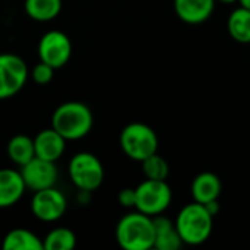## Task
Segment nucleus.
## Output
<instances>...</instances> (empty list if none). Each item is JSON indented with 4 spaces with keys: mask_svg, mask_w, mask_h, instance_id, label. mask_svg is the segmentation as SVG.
<instances>
[{
    "mask_svg": "<svg viewBox=\"0 0 250 250\" xmlns=\"http://www.w3.org/2000/svg\"><path fill=\"white\" fill-rule=\"evenodd\" d=\"M94 125V116L88 105L79 101H69L59 105L51 117V127L66 141L85 138Z\"/></svg>",
    "mask_w": 250,
    "mask_h": 250,
    "instance_id": "1",
    "label": "nucleus"
},
{
    "mask_svg": "<svg viewBox=\"0 0 250 250\" xmlns=\"http://www.w3.org/2000/svg\"><path fill=\"white\" fill-rule=\"evenodd\" d=\"M116 240L125 250L152 249L155 240L152 217L139 211L126 214L117 223Z\"/></svg>",
    "mask_w": 250,
    "mask_h": 250,
    "instance_id": "2",
    "label": "nucleus"
},
{
    "mask_svg": "<svg viewBox=\"0 0 250 250\" xmlns=\"http://www.w3.org/2000/svg\"><path fill=\"white\" fill-rule=\"evenodd\" d=\"M174 224L183 243L199 246L209 239L212 233L214 217L208 212L205 205L192 202L180 209Z\"/></svg>",
    "mask_w": 250,
    "mask_h": 250,
    "instance_id": "3",
    "label": "nucleus"
},
{
    "mask_svg": "<svg viewBox=\"0 0 250 250\" xmlns=\"http://www.w3.org/2000/svg\"><path fill=\"white\" fill-rule=\"evenodd\" d=\"M120 146L133 161H144L158 149V136L154 129L145 123H129L120 133Z\"/></svg>",
    "mask_w": 250,
    "mask_h": 250,
    "instance_id": "4",
    "label": "nucleus"
},
{
    "mask_svg": "<svg viewBox=\"0 0 250 250\" xmlns=\"http://www.w3.org/2000/svg\"><path fill=\"white\" fill-rule=\"evenodd\" d=\"M69 176L79 190L94 192L103 185L104 167L91 152H78L69 163Z\"/></svg>",
    "mask_w": 250,
    "mask_h": 250,
    "instance_id": "5",
    "label": "nucleus"
},
{
    "mask_svg": "<svg viewBox=\"0 0 250 250\" xmlns=\"http://www.w3.org/2000/svg\"><path fill=\"white\" fill-rule=\"evenodd\" d=\"M136 204L135 208L149 217L163 214L171 204V189L166 180H151L146 179L136 189Z\"/></svg>",
    "mask_w": 250,
    "mask_h": 250,
    "instance_id": "6",
    "label": "nucleus"
},
{
    "mask_svg": "<svg viewBox=\"0 0 250 250\" xmlns=\"http://www.w3.org/2000/svg\"><path fill=\"white\" fill-rule=\"evenodd\" d=\"M28 66L18 54H0V100L16 95L28 79Z\"/></svg>",
    "mask_w": 250,
    "mask_h": 250,
    "instance_id": "7",
    "label": "nucleus"
},
{
    "mask_svg": "<svg viewBox=\"0 0 250 250\" xmlns=\"http://www.w3.org/2000/svg\"><path fill=\"white\" fill-rule=\"evenodd\" d=\"M40 62L50 64L54 69L63 67L72 57L70 38L62 31L45 32L38 42Z\"/></svg>",
    "mask_w": 250,
    "mask_h": 250,
    "instance_id": "8",
    "label": "nucleus"
},
{
    "mask_svg": "<svg viewBox=\"0 0 250 250\" xmlns=\"http://www.w3.org/2000/svg\"><path fill=\"white\" fill-rule=\"evenodd\" d=\"M67 208V201L64 195L53 188L37 190L31 201V211L35 218L44 223H54L60 220Z\"/></svg>",
    "mask_w": 250,
    "mask_h": 250,
    "instance_id": "9",
    "label": "nucleus"
},
{
    "mask_svg": "<svg viewBox=\"0 0 250 250\" xmlns=\"http://www.w3.org/2000/svg\"><path fill=\"white\" fill-rule=\"evenodd\" d=\"M21 176L26 189L34 192L53 188L57 182L59 171L56 163L34 157L29 163L21 167Z\"/></svg>",
    "mask_w": 250,
    "mask_h": 250,
    "instance_id": "10",
    "label": "nucleus"
},
{
    "mask_svg": "<svg viewBox=\"0 0 250 250\" xmlns=\"http://www.w3.org/2000/svg\"><path fill=\"white\" fill-rule=\"evenodd\" d=\"M35 157L56 163L64 152L66 139L53 127L44 129L34 138Z\"/></svg>",
    "mask_w": 250,
    "mask_h": 250,
    "instance_id": "11",
    "label": "nucleus"
},
{
    "mask_svg": "<svg viewBox=\"0 0 250 250\" xmlns=\"http://www.w3.org/2000/svg\"><path fill=\"white\" fill-rule=\"evenodd\" d=\"M215 0H174V10L179 19L198 25L208 21L214 12Z\"/></svg>",
    "mask_w": 250,
    "mask_h": 250,
    "instance_id": "12",
    "label": "nucleus"
},
{
    "mask_svg": "<svg viewBox=\"0 0 250 250\" xmlns=\"http://www.w3.org/2000/svg\"><path fill=\"white\" fill-rule=\"evenodd\" d=\"M25 189L21 171L0 168V208L13 207L23 196Z\"/></svg>",
    "mask_w": 250,
    "mask_h": 250,
    "instance_id": "13",
    "label": "nucleus"
},
{
    "mask_svg": "<svg viewBox=\"0 0 250 250\" xmlns=\"http://www.w3.org/2000/svg\"><path fill=\"white\" fill-rule=\"evenodd\" d=\"M154 230H155V240L154 248L158 250H179L183 245V240L176 229V224L167 218L160 215L152 217Z\"/></svg>",
    "mask_w": 250,
    "mask_h": 250,
    "instance_id": "14",
    "label": "nucleus"
},
{
    "mask_svg": "<svg viewBox=\"0 0 250 250\" xmlns=\"http://www.w3.org/2000/svg\"><path fill=\"white\" fill-rule=\"evenodd\" d=\"M221 190H223V185H221L220 177L211 171H204V173L198 174L193 179L192 188H190L193 201L199 202L202 205L218 199L221 195Z\"/></svg>",
    "mask_w": 250,
    "mask_h": 250,
    "instance_id": "15",
    "label": "nucleus"
},
{
    "mask_svg": "<svg viewBox=\"0 0 250 250\" xmlns=\"http://www.w3.org/2000/svg\"><path fill=\"white\" fill-rule=\"evenodd\" d=\"M229 34L240 44H250V9L240 6L234 9L227 21Z\"/></svg>",
    "mask_w": 250,
    "mask_h": 250,
    "instance_id": "16",
    "label": "nucleus"
},
{
    "mask_svg": "<svg viewBox=\"0 0 250 250\" xmlns=\"http://www.w3.org/2000/svg\"><path fill=\"white\" fill-rule=\"evenodd\" d=\"M1 248L4 250H44L42 240L29 230L15 229L6 234Z\"/></svg>",
    "mask_w": 250,
    "mask_h": 250,
    "instance_id": "17",
    "label": "nucleus"
},
{
    "mask_svg": "<svg viewBox=\"0 0 250 250\" xmlns=\"http://www.w3.org/2000/svg\"><path fill=\"white\" fill-rule=\"evenodd\" d=\"M7 157L19 167L29 163L35 157L34 139L26 135H15L7 144Z\"/></svg>",
    "mask_w": 250,
    "mask_h": 250,
    "instance_id": "18",
    "label": "nucleus"
},
{
    "mask_svg": "<svg viewBox=\"0 0 250 250\" xmlns=\"http://www.w3.org/2000/svg\"><path fill=\"white\" fill-rule=\"evenodd\" d=\"M26 15L38 22H48L59 16L62 10V0H25Z\"/></svg>",
    "mask_w": 250,
    "mask_h": 250,
    "instance_id": "19",
    "label": "nucleus"
},
{
    "mask_svg": "<svg viewBox=\"0 0 250 250\" xmlns=\"http://www.w3.org/2000/svg\"><path fill=\"white\" fill-rule=\"evenodd\" d=\"M76 246V236L69 229H54L42 240L44 250H72Z\"/></svg>",
    "mask_w": 250,
    "mask_h": 250,
    "instance_id": "20",
    "label": "nucleus"
},
{
    "mask_svg": "<svg viewBox=\"0 0 250 250\" xmlns=\"http://www.w3.org/2000/svg\"><path fill=\"white\" fill-rule=\"evenodd\" d=\"M141 163H142V171H144L146 179H151V180H166L168 177L170 167H168L167 161L161 155H158L157 152L149 155L148 158H145Z\"/></svg>",
    "mask_w": 250,
    "mask_h": 250,
    "instance_id": "21",
    "label": "nucleus"
},
{
    "mask_svg": "<svg viewBox=\"0 0 250 250\" xmlns=\"http://www.w3.org/2000/svg\"><path fill=\"white\" fill-rule=\"evenodd\" d=\"M54 67H51L50 64L44 63V62H40L38 64H35V67L32 69L31 72V76L34 79V82L40 83V85H45L48 83L53 76H54Z\"/></svg>",
    "mask_w": 250,
    "mask_h": 250,
    "instance_id": "22",
    "label": "nucleus"
},
{
    "mask_svg": "<svg viewBox=\"0 0 250 250\" xmlns=\"http://www.w3.org/2000/svg\"><path fill=\"white\" fill-rule=\"evenodd\" d=\"M119 202L122 207L125 208H135V204H136V193H135V189H122L119 196H117Z\"/></svg>",
    "mask_w": 250,
    "mask_h": 250,
    "instance_id": "23",
    "label": "nucleus"
},
{
    "mask_svg": "<svg viewBox=\"0 0 250 250\" xmlns=\"http://www.w3.org/2000/svg\"><path fill=\"white\" fill-rule=\"evenodd\" d=\"M204 205H205V208L208 209V212H209L212 217H215V215L220 212V204H218V199L211 201V202H207V204H204Z\"/></svg>",
    "mask_w": 250,
    "mask_h": 250,
    "instance_id": "24",
    "label": "nucleus"
},
{
    "mask_svg": "<svg viewBox=\"0 0 250 250\" xmlns=\"http://www.w3.org/2000/svg\"><path fill=\"white\" fill-rule=\"evenodd\" d=\"M239 1H240V6H245V7L250 9V0H239Z\"/></svg>",
    "mask_w": 250,
    "mask_h": 250,
    "instance_id": "25",
    "label": "nucleus"
},
{
    "mask_svg": "<svg viewBox=\"0 0 250 250\" xmlns=\"http://www.w3.org/2000/svg\"><path fill=\"white\" fill-rule=\"evenodd\" d=\"M215 1H221V3H234V1H239V0H215Z\"/></svg>",
    "mask_w": 250,
    "mask_h": 250,
    "instance_id": "26",
    "label": "nucleus"
}]
</instances>
